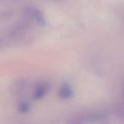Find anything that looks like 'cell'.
<instances>
[{"instance_id":"1","label":"cell","mask_w":124,"mask_h":124,"mask_svg":"<svg viewBox=\"0 0 124 124\" xmlns=\"http://www.w3.org/2000/svg\"><path fill=\"white\" fill-rule=\"evenodd\" d=\"M25 15L26 17L31 19V21H34L37 25L39 26H44L46 25V20H45L43 14L40 9L35 7H26L25 9Z\"/></svg>"},{"instance_id":"2","label":"cell","mask_w":124,"mask_h":124,"mask_svg":"<svg viewBox=\"0 0 124 124\" xmlns=\"http://www.w3.org/2000/svg\"><path fill=\"white\" fill-rule=\"evenodd\" d=\"M73 94L72 88L71 86H69L68 84H63L60 88L59 91V96L60 98L63 99V100H67L70 99Z\"/></svg>"},{"instance_id":"3","label":"cell","mask_w":124,"mask_h":124,"mask_svg":"<svg viewBox=\"0 0 124 124\" xmlns=\"http://www.w3.org/2000/svg\"><path fill=\"white\" fill-rule=\"evenodd\" d=\"M47 92H48V86L45 84L38 85L36 88H35L34 92H33V98L35 100H40V99L43 98L46 95Z\"/></svg>"},{"instance_id":"4","label":"cell","mask_w":124,"mask_h":124,"mask_svg":"<svg viewBox=\"0 0 124 124\" xmlns=\"http://www.w3.org/2000/svg\"><path fill=\"white\" fill-rule=\"evenodd\" d=\"M30 110V104L27 102H22L19 105V111L21 113H26Z\"/></svg>"},{"instance_id":"5","label":"cell","mask_w":124,"mask_h":124,"mask_svg":"<svg viewBox=\"0 0 124 124\" xmlns=\"http://www.w3.org/2000/svg\"><path fill=\"white\" fill-rule=\"evenodd\" d=\"M48 1H50V2H54V3H60L64 1V0H48Z\"/></svg>"}]
</instances>
